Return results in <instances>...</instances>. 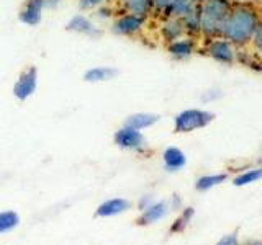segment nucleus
<instances>
[{"mask_svg":"<svg viewBox=\"0 0 262 245\" xmlns=\"http://www.w3.org/2000/svg\"><path fill=\"white\" fill-rule=\"evenodd\" d=\"M262 21V10L252 2H233L231 10H229L221 36L236 47L249 46L251 38L256 31L257 24Z\"/></svg>","mask_w":262,"mask_h":245,"instance_id":"1","label":"nucleus"},{"mask_svg":"<svg viewBox=\"0 0 262 245\" xmlns=\"http://www.w3.org/2000/svg\"><path fill=\"white\" fill-rule=\"evenodd\" d=\"M234 0H205L200 4V38L221 36L225 20Z\"/></svg>","mask_w":262,"mask_h":245,"instance_id":"2","label":"nucleus"},{"mask_svg":"<svg viewBox=\"0 0 262 245\" xmlns=\"http://www.w3.org/2000/svg\"><path fill=\"white\" fill-rule=\"evenodd\" d=\"M216 114L210 110L202 108H187L179 111L174 116V133L187 134L210 126L215 121Z\"/></svg>","mask_w":262,"mask_h":245,"instance_id":"3","label":"nucleus"},{"mask_svg":"<svg viewBox=\"0 0 262 245\" xmlns=\"http://www.w3.org/2000/svg\"><path fill=\"white\" fill-rule=\"evenodd\" d=\"M202 54L210 57L211 61H215L221 65H233L236 64V53L237 47L228 41L223 36H215V38H207L203 39L202 44Z\"/></svg>","mask_w":262,"mask_h":245,"instance_id":"4","label":"nucleus"},{"mask_svg":"<svg viewBox=\"0 0 262 245\" xmlns=\"http://www.w3.org/2000/svg\"><path fill=\"white\" fill-rule=\"evenodd\" d=\"M146 23L147 18H144V16L128 13V12H120L110 21V31L115 36L136 38L146 30Z\"/></svg>","mask_w":262,"mask_h":245,"instance_id":"5","label":"nucleus"},{"mask_svg":"<svg viewBox=\"0 0 262 245\" xmlns=\"http://www.w3.org/2000/svg\"><path fill=\"white\" fill-rule=\"evenodd\" d=\"M38 79H39V76H38V69L35 65H28L27 69H23L13 84V88H12L13 96L20 102H25V100H28V98H31L38 90Z\"/></svg>","mask_w":262,"mask_h":245,"instance_id":"6","label":"nucleus"},{"mask_svg":"<svg viewBox=\"0 0 262 245\" xmlns=\"http://www.w3.org/2000/svg\"><path fill=\"white\" fill-rule=\"evenodd\" d=\"M113 142L117 144V147L123 151H135V152H141L146 149V137L141 131L133 129L129 126L123 125L120 129L115 131L113 134Z\"/></svg>","mask_w":262,"mask_h":245,"instance_id":"7","label":"nucleus"},{"mask_svg":"<svg viewBox=\"0 0 262 245\" xmlns=\"http://www.w3.org/2000/svg\"><path fill=\"white\" fill-rule=\"evenodd\" d=\"M66 30L74 35H82L87 38H100L103 35V30L98 27V23L87 16L85 13H76L66 23Z\"/></svg>","mask_w":262,"mask_h":245,"instance_id":"8","label":"nucleus"},{"mask_svg":"<svg viewBox=\"0 0 262 245\" xmlns=\"http://www.w3.org/2000/svg\"><path fill=\"white\" fill-rule=\"evenodd\" d=\"M166 51L167 54L172 57L174 61L177 62H184L188 61L192 56H195L196 53L200 51V43H199V38H193V36H182L180 39L174 41L166 46Z\"/></svg>","mask_w":262,"mask_h":245,"instance_id":"9","label":"nucleus"},{"mask_svg":"<svg viewBox=\"0 0 262 245\" xmlns=\"http://www.w3.org/2000/svg\"><path fill=\"white\" fill-rule=\"evenodd\" d=\"M46 10L45 0H25L20 12H18V21L25 27H38L43 21V13Z\"/></svg>","mask_w":262,"mask_h":245,"instance_id":"10","label":"nucleus"},{"mask_svg":"<svg viewBox=\"0 0 262 245\" xmlns=\"http://www.w3.org/2000/svg\"><path fill=\"white\" fill-rule=\"evenodd\" d=\"M185 36L184 24L179 18H162L159 24V38L164 44H170L174 41Z\"/></svg>","mask_w":262,"mask_h":245,"instance_id":"11","label":"nucleus"},{"mask_svg":"<svg viewBox=\"0 0 262 245\" xmlns=\"http://www.w3.org/2000/svg\"><path fill=\"white\" fill-rule=\"evenodd\" d=\"M170 211V204L169 201H154L149 208H146L141 216L138 217V226H149L161 220L162 217L167 216V212Z\"/></svg>","mask_w":262,"mask_h":245,"instance_id":"12","label":"nucleus"},{"mask_svg":"<svg viewBox=\"0 0 262 245\" xmlns=\"http://www.w3.org/2000/svg\"><path fill=\"white\" fill-rule=\"evenodd\" d=\"M162 162H164V168L167 172H179L187 165V155L182 149L170 145L164 149Z\"/></svg>","mask_w":262,"mask_h":245,"instance_id":"13","label":"nucleus"},{"mask_svg":"<svg viewBox=\"0 0 262 245\" xmlns=\"http://www.w3.org/2000/svg\"><path fill=\"white\" fill-rule=\"evenodd\" d=\"M118 76V69L112 65H95L84 72V80L87 84H103V82L113 80Z\"/></svg>","mask_w":262,"mask_h":245,"instance_id":"14","label":"nucleus"},{"mask_svg":"<svg viewBox=\"0 0 262 245\" xmlns=\"http://www.w3.org/2000/svg\"><path fill=\"white\" fill-rule=\"evenodd\" d=\"M120 12L135 13L144 18L152 15V0H117Z\"/></svg>","mask_w":262,"mask_h":245,"instance_id":"15","label":"nucleus"},{"mask_svg":"<svg viewBox=\"0 0 262 245\" xmlns=\"http://www.w3.org/2000/svg\"><path fill=\"white\" fill-rule=\"evenodd\" d=\"M131 208V203L125 198H112L102 203L100 206L97 208L95 214L98 217H112V216H118L121 212H125Z\"/></svg>","mask_w":262,"mask_h":245,"instance_id":"16","label":"nucleus"},{"mask_svg":"<svg viewBox=\"0 0 262 245\" xmlns=\"http://www.w3.org/2000/svg\"><path fill=\"white\" fill-rule=\"evenodd\" d=\"M159 119H161V116H159V114H156V113H146V111L133 113L125 119V126H129V128L138 129V131H143V129L154 126L156 122H159Z\"/></svg>","mask_w":262,"mask_h":245,"instance_id":"17","label":"nucleus"},{"mask_svg":"<svg viewBox=\"0 0 262 245\" xmlns=\"http://www.w3.org/2000/svg\"><path fill=\"white\" fill-rule=\"evenodd\" d=\"M184 24V30H185V35L187 36H193V38H200V4H195L192 7V10L188 12L185 16L180 18Z\"/></svg>","mask_w":262,"mask_h":245,"instance_id":"18","label":"nucleus"},{"mask_svg":"<svg viewBox=\"0 0 262 245\" xmlns=\"http://www.w3.org/2000/svg\"><path fill=\"white\" fill-rule=\"evenodd\" d=\"M236 62L249 67L252 70H262V56H259L256 51H252L249 46L246 47H237L236 53Z\"/></svg>","mask_w":262,"mask_h":245,"instance_id":"19","label":"nucleus"},{"mask_svg":"<svg viewBox=\"0 0 262 245\" xmlns=\"http://www.w3.org/2000/svg\"><path fill=\"white\" fill-rule=\"evenodd\" d=\"M228 180V174L226 172H220V174H207V175H202L199 180L195 182V188L196 191H208L211 188H215L221 183H225Z\"/></svg>","mask_w":262,"mask_h":245,"instance_id":"20","label":"nucleus"},{"mask_svg":"<svg viewBox=\"0 0 262 245\" xmlns=\"http://www.w3.org/2000/svg\"><path fill=\"white\" fill-rule=\"evenodd\" d=\"M193 5H195L193 0H172L166 13L162 15V18H179L180 20L182 16H185L192 10Z\"/></svg>","mask_w":262,"mask_h":245,"instance_id":"21","label":"nucleus"},{"mask_svg":"<svg viewBox=\"0 0 262 245\" xmlns=\"http://www.w3.org/2000/svg\"><path fill=\"white\" fill-rule=\"evenodd\" d=\"M260 178H262V167L246 168L244 172H239V174L233 178V185L234 186H246V185L259 182Z\"/></svg>","mask_w":262,"mask_h":245,"instance_id":"22","label":"nucleus"},{"mask_svg":"<svg viewBox=\"0 0 262 245\" xmlns=\"http://www.w3.org/2000/svg\"><path fill=\"white\" fill-rule=\"evenodd\" d=\"M20 224V216L13 211H4L0 212V234L8 232Z\"/></svg>","mask_w":262,"mask_h":245,"instance_id":"23","label":"nucleus"},{"mask_svg":"<svg viewBox=\"0 0 262 245\" xmlns=\"http://www.w3.org/2000/svg\"><path fill=\"white\" fill-rule=\"evenodd\" d=\"M193 214H195V209H193V208H185L182 212H180V216L174 220V224H172V227H170V232H172V234L182 232L184 229L188 226V223L192 220Z\"/></svg>","mask_w":262,"mask_h":245,"instance_id":"24","label":"nucleus"},{"mask_svg":"<svg viewBox=\"0 0 262 245\" xmlns=\"http://www.w3.org/2000/svg\"><path fill=\"white\" fill-rule=\"evenodd\" d=\"M115 15H117L115 13V8L108 4H105L94 10V20L100 23H106V21H112L115 18Z\"/></svg>","mask_w":262,"mask_h":245,"instance_id":"25","label":"nucleus"},{"mask_svg":"<svg viewBox=\"0 0 262 245\" xmlns=\"http://www.w3.org/2000/svg\"><path fill=\"white\" fill-rule=\"evenodd\" d=\"M249 47L252 51H256L259 56H262V21L257 24L256 31H254V35L251 38V43H249Z\"/></svg>","mask_w":262,"mask_h":245,"instance_id":"26","label":"nucleus"},{"mask_svg":"<svg viewBox=\"0 0 262 245\" xmlns=\"http://www.w3.org/2000/svg\"><path fill=\"white\" fill-rule=\"evenodd\" d=\"M106 4V0H77V5L82 12H94L95 8Z\"/></svg>","mask_w":262,"mask_h":245,"instance_id":"27","label":"nucleus"},{"mask_svg":"<svg viewBox=\"0 0 262 245\" xmlns=\"http://www.w3.org/2000/svg\"><path fill=\"white\" fill-rule=\"evenodd\" d=\"M172 0H152V15H158L162 18V15L166 13Z\"/></svg>","mask_w":262,"mask_h":245,"instance_id":"28","label":"nucleus"},{"mask_svg":"<svg viewBox=\"0 0 262 245\" xmlns=\"http://www.w3.org/2000/svg\"><path fill=\"white\" fill-rule=\"evenodd\" d=\"M223 96V92L218 88H213V90H207L200 98H202V102L205 103H208V102H213V100H218V98Z\"/></svg>","mask_w":262,"mask_h":245,"instance_id":"29","label":"nucleus"},{"mask_svg":"<svg viewBox=\"0 0 262 245\" xmlns=\"http://www.w3.org/2000/svg\"><path fill=\"white\" fill-rule=\"evenodd\" d=\"M216 245H241V243H239V240H237L236 234H228L223 237V239H220Z\"/></svg>","mask_w":262,"mask_h":245,"instance_id":"30","label":"nucleus"},{"mask_svg":"<svg viewBox=\"0 0 262 245\" xmlns=\"http://www.w3.org/2000/svg\"><path fill=\"white\" fill-rule=\"evenodd\" d=\"M152 203H154V198H152V196L146 194V196H143V198L138 201V208L141 209V211H144L146 208H149Z\"/></svg>","mask_w":262,"mask_h":245,"instance_id":"31","label":"nucleus"},{"mask_svg":"<svg viewBox=\"0 0 262 245\" xmlns=\"http://www.w3.org/2000/svg\"><path fill=\"white\" fill-rule=\"evenodd\" d=\"M169 204H170V209H177L180 206V198L177 194H174V196H172V200L169 201Z\"/></svg>","mask_w":262,"mask_h":245,"instance_id":"32","label":"nucleus"},{"mask_svg":"<svg viewBox=\"0 0 262 245\" xmlns=\"http://www.w3.org/2000/svg\"><path fill=\"white\" fill-rule=\"evenodd\" d=\"M61 2H62V0H45L46 8H56V7L59 5Z\"/></svg>","mask_w":262,"mask_h":245,"instance_id":"33","label":"nucleus"},{"mask_svg":"<svg viewBox=\"0 0 262 245\" xmlns=\"http://www.w3.org/2000/svg\"><path fill=\"white\" fill-rule=\"evenodd\" d=\"M246 245H262V240H254V242H249V243H246Z\"/></svg>","mask_w":262,"mask_h":245,"instance_id":"34","label":"nucleus"},{"mask_svg":"<svg viewBox=\"0 0 262 245\" xmlns=\"http://www.w3.org/2000/svg\"><path fill=\"white\" fill-rule=\"evenodd\" d=\"M193 2H195V4H203L205 0H193Z\"/></svg>","mask_w":262,"mask_h":245,"instance_id":"35","label":"nucleus"},{"mask_svg":"<svg viewBox=\"0 0 262 245\" xmlns=\"http://www.w3.org/2000/svg\"><path fill=\"white\" fill-rule=\"evenodd\" d=\"M259 163H260V165H262V154H260V157H259Z\"/></svg>","mask_w":262,"mask_h":245,"instance_id":"36","label":"nucleus"}]
</instances>
